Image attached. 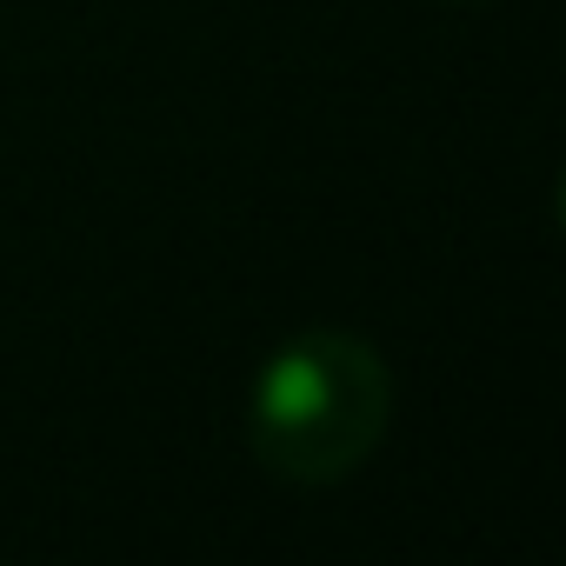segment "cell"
I'll return each instance as SVG.
<instances>
[{"label":"cell","instance_id":"obj_1","mask_svg":"<svg viewBox=\"0 0 566 566\" xmlns=\"http://www.w3.org/2000/svg\"><path fill=\"white\" fill-rule=\"evenodd\" d=\"M394 420V374L374 340L307 327L280 340L247 394V447L287 486H334L374 460Z\"/></svg>","mask_w":566,"mask_h":566}]
</instances>
